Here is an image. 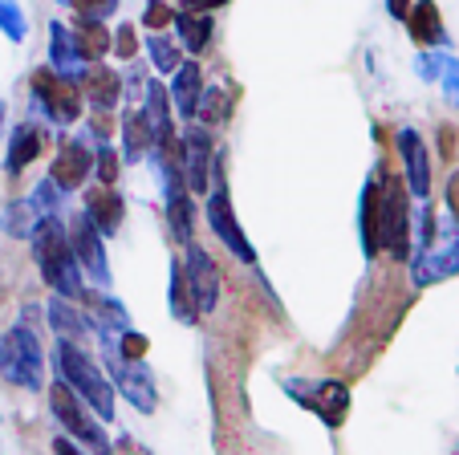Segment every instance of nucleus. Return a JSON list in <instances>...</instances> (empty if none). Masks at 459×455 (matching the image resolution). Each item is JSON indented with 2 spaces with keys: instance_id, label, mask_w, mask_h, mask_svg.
<instances>
[{
  "instance_id": "obj_19",
  "label": "nucleus",
  "mask_w": 459,
  "mask_h": 455,
  "mask_svg": "<svg viewBox=\"0 0 459 455\" xmlns=\"http://www.w3.org/2000/svg\"><path fill=\"white\" fill-rule=\"evenodd\" d=\"M49 66L57 69V74H65V78H74V82H78L82 69L90 66V61L82 57L78 41H74V29L61 25V21H53L49 25Z\"/></svg>"
},
{
  "instance_id": "obj_18",
  "label": "nucleus",
  "mask_w": 459,
  "mask_h": 455,
  "mask_svg": "<svg viewBox=\"0 0 459 455\" xmlns=\"http://www.w3.org/2000/svg\"><path fill=\"white\" fill-rule=\"evenodd\" d=\"M451 273H459V244H443V249H423L419 252V260L411 265V281H415V289H427V284L435 281H447Z\"/></svg>"
},
{
  "instance_id": "obj_17",
  "label": "nucleus",
  "mask_w": 459,
  "mask_h": 455,
  "mask_svg": "<svg viewBox=\"0 0 459 455\" xmlns=\"http://www.w3.org/2000/svg\"><path fill=\"white\" fill-rule=\"evenodd\" d=\"M139 110H143V118H147L155 143H175V122H171L175 106H171V94H167L163 82H147V94H143Z\"/></svg>"
},
{
  "instance_id": "obj_38",
  "label": "nucleus",
  "mask_w": 459,
  "mask_h": 455,
  "mask_svg": "<svg viewBox=\"0 0 459 455\" xmlns=\"http://www.w3.org/2000/svg\"><path fill=\"white\" fill-rule=\"evenodd\" d=\"M122 90H130V98H143L147 94V78H143V66L139 61H130L126 74H122Z\"/></svg>"
},
{
  "instance_id": "obj_15",
  "label": "nucleus",
  "mask_w": 459,
  "mask_h": 455,
  "mask_svg": "<svg viewBox=\"0 0 459 455\" xmlns=\"http://www.w3.org/2000/svg\"><path fill=\"white\" fill-rule=\"evenodd\" d=\"M399 155H403V167H407V188L419 199H427V191H431V155H427V143L415 130H399Z\"/></svg>"
},
{
  "instance_id": "obj_3",
  "label": "nucleus",
  "mask_w": 459,
  "mask_h": 455,
  "mask_svg": "<svg viewBox=\"0 0 459 455\" xmlns=\"http://www.w3.org/2000/svg\"><path fill=\"white\" fill-rule=\"evenodd\" d=\"M94 334H98V342H102L106 378H110V382H114V390H118V395L126 398V403L134 407V411L151 415V411H155V407H159V390H155V378H151L147 362L130 358V354L118 346V337H122V334H114V329L94 326Z\"/></svg>"
},
{
  "instance_id": "obj_45",
  "label": "nucleus",
  "mask_w": 459,
  "mask_h": 455,
  "mask_svg": "<svg viewBox=\"0 0 459 455\" xmlns=\"http://www.w3.org/2000/svg\"><path fill=\"white\" fill-rule=\"evenodd\" d=\"M4 114H9V106L0 102V138H4Z\"/></svg>"
},
{
  "instance_id": "obj_44",
  "label": "nucleus",
  "mask_w": 459,
  "mask_h": 455,
  "mask_svg": "<svg viewBox=\"0 0 459 455\" xmlns=\"http://www.w3.org/2000/svg\"><path fill=\"white\" fill-rule=\"evenodd\" d=\"M386 9H390V17L394 21H403L407 17V9H411V0H386Z\"/></svg>"
},
{
  "instance_id": "obj_33",
  "label": "nucleus",
  "mask_w": 459,
  "mask_h": 455,
  "mask_svg": "<svg viewBox=\"0 0 459 455\" xmlns=\"http://www.w3.org/2000/svg\"><path fill=\"white\" fill-rule=\"evenodd\" d=\"M0 33L9 37L13 45H21V41H25V33H29V21H25V13H21V4H17V0H0Z\"/></svg>"
},
{
  "instance_id": "obj_8",
  "label": "nucleus",
  "mask_w": 459,
  "mask_h": 455,
  "mask_svg": "<svg viewBox=\"0 0 459 455\" xmlns=\"http://www.w3.org/2000/svg\"><path fill=\"white\" fill-rule=\"evenodd\" d=\"M49 411H53V419L65 427V435H70L74 443H86V447H94L98 455H110V435H106V427H98L94 411H90L61 378L49 387Z\"/></svg>"
},
{
  "instance_id": "obj_37",
  "label": "nucleus",
  "mask_w": 459,
  "mask_h": 455,
  "mask_svg": "<svg viewBox=\"0 0 459 455\" xmlns=\"http://www.w3.org/2000/svg\"><path fill=\"white\" fill-rule=\"evenodd\" d=\"M110 49L118 53L122 61H134V49H139V29H134V25H122L118 33H114Z\"/></svg>"
},
{
  "instance_id": "obj_24",
  "label": "nucleus",
  "mask_w": 459,
  "mask_h": 455,
  "mask_svg": "<svg viewBox=\"0 0 459 455\" xmlns=\"http://www.w3.org/2000/svg\"><path fill=\"white\" fill-rule=\"evenodd\" d=\"M403 21H407L411 37H415L419 45H443L447 41V29H443V17H439V9H435V0H415Z\"/></svg>"
},
{
  "instance_id": "obj_1",
  "label": "nucleus",
  "mask_w": 459,
  "mask_h": 455,
  "mask_svg": "<svg viewBox=\"0 0 459 455\" xmlns=\"http://www.w3.org/2000/svg\"><path fill=\"white\" fill-rule=\"evenodd\" d=\"M29 236H33V257L37 268H41V281L65 301L86 297V273H82L78 257L70 249V232H65L61 215H41Z\"/></svg>"
},
{
  "instance_id": "obj_23",
  "label": "nucleus",
  "mask_w": 459,
  "mask_h": 455,
  "mask_svg": "<svg viewBox=\"0 0 459 455\" xmlns=\"http://www.w3.org/2000/svg\"><path fill=\"white\" fill-rule=\"evenodd\" d=\"M45 318H49V326L57 329V337H70V342H78V346H86L90 329H94V321H90L86 313H82L74 301H65V297H53L49 310H45Z\"/></svg>"
},
{
  "instance_id": "obj_9",
  "label": "nucleus",
  "mask_w": 459,
  "mask_h": 455,
  "mask_svg": "<svg viewBox=\"0 0 459 455\" xmlns=\"http://www.w3.org/2000/svg\"><path fill=\"white\" fill-rule=\"evenodd\" d=\"M289 398L305 411H313L325 427H342L350 415V390L338 378H289L285 382Z\"/></svg>"
},
{
  "instance_id": "obj_43",
  "label": "nucleus",
  "mask_w": 459,
  "mask_h": 455,
  "mask_svg": "<svg viewBox=\"0 0 459 455\" xmlns=\"http://www.w3.org/2000/svg\"><path fill=\"white\" fill-rule=\"evenodd\" d=\"M183 4H187V13H212L220 4H228V0H183Z\"/></svg>"
},
{
  "instance_id": "obj_25",
  "label": "nucleus",
  "mask_w": 459,
  "mask_h": 455,
  "mask_svg": "<svg viewBox=\"0 0 459 455\" xmlns=\"http://www.w3.org/2000/svg\"><path fill=\"white\" fill-rule=\"evenodd\" d=\"M175 37H179V45L187 53H204L212 45V33H216V25H212L208 13H175Z\"/></svg>"
},
{
  "instance_id": "obj_34",
  "label": "nucleus",
  "mask_w": 459,
  "mask_h": 455,
  "mask_svg": "<svg viewBox=\"0 0 459 455\" xmlns=\"http://www.w3.org/2000/svg\"><path fill=\"white\" fill-rule=\"evenodd\" d=\"M98 151H94V175H98V183H106V188H114L118 183V151H114L110 143H94Z\"/></svg>"
},
{
  "instance_id": "obj_32",
  "label": "nucleus",
  "mask_w": 459,
  "mask_h": 455,
  "mask_svg": "<svg viewBox=\"0 0 459 455\" xmlns=\"http://www.w3.org/2000/svg\"><path fill=\"white\" fill-rule=\"evenodd\" d=\"M147 49H151V61H155V69H159V74H175V69L183 66V57H179V45H175V41H167L163 33L147 37Z\"/></svg>"
},
{
  "instance_id": "obj_30",
  "label": "nucleus",
  "mask_w": 459,
  "mask_h": 455,
  "mask_svg": "<svg viewBox=\"0 0 459 455\" xmlns=\"http://www.w3.org/2000/svg\"><path fill=\"white\" fill-rule=\"evenodd\" d=\"M61 204H65V191L53 179H41L33 188V196H29V207L37 212V220H41V215H61Z\"/></svg>"
},
{
  "instance_id": "obj_16",
  "label": "nucleus",
  "mask_w": 459,
  "mask_h": 455,
  "mask_svg": "<svg viewBox=\"0 0 459 455\" xmlns=\"http://www.w3.org/2000/svg\"><path fill=\"white\" fill-rule=\"evenodd\" d=\"M82 212L94 220V228H98L102 236H114V232L122 228V215H126V199H122L114 188L98 183V188L86 191V204H82Z\"/></svg>"
},
{
  "instance_id": "obj_42",
  "label": "nucleus",
  "mask_w": 459,
  "mask_h": 455,
  "mask_svg": "<svg viewBox=\"0 0 459 455\" xmlns=\"http://www.w3.org/2000/svg\"><path fill=\"white\" fill-rule=\"evenodd\" d=\"M447 207H451V215H455V223H459V171L451 175V183H447Z\"/></svg>"
},
{
  "instance_id": "obj_35",
  "label": "nucleus",
  "mask_w": 459,
  "mask_h": 455,
  "mask_svg": "<svg viewBox=\"0 0 459 455\" xmlns=\"http://www.w3.org/2000/svg\"><path fill=\"white\" fill-rule=\"evenodd\" d=\"M65 4H74V13L90 21H106L118 13V0H65Z\"/></svg>"
},
{
  "instance_id": "obj_2",
  "label": "nucleus",
  "mask_w": 459,
  "mask_h": 455,
  "mask_svg": "<svg viewBox=\"0 0 459 455\" xmlns=\"http://www.w3.org/2000/svg\"><path fill=\"white\" fill-rule=\"evenodd\" d=\"M53 370H57V378L90 411L102 415V423H114V395L118 390L106 378V370L86 354V346L70 342V337H57V346H53Z\"/></svg>"
},
{
  "instance_id": "obj_7",
  "label": "nucleus",
  "mask_w": 459,
  "mask_h": 455,
  "mask_svg": "<svg viewBox=\"0 0 459 455\" xmlns=\"http://www.w3.org/2000/svg\"><path fill=\"white\" fill-rule=\"evenodd\" d=\"M204 196H208V228L216 232V241L224 244L240 265H256V249L248 244V236H244L240 220H236V212H232V199H228L224 163H220V159H216V167H212V183Z\"/></svg>"
},
{
  "instance_id": "obj_29",
  "label": "nucleus",
  "mask_w": 459,
  "mask_h": 455,
  "mask_svg": "<svg viewBox=\"0 0 459 455\" xmlns=\"http://www.w3.org/2000/svg\"><path fill=\"white\" fill-rule=\"evenodd\" d=\"M167 301H171V313L179 321H200L195 318V310H191V297H187V281H183V260H171V293H167Z\"/></svg>"
},
{
  "instance_id": "obj_6",
  "label": "nucleus",
  "mask_w": 459,
  "mask_h": 455,
  "mask_svg": "<svg viewBox=\"0 0 459 455\" xmlns=\"http://www.w3.org/2000/svg\"><path fill=\"white\" fill-rule=\"evenodd\" d=\"M29 90H33V114L41 110L45 118L53 122V127H74V122L82 118V106H86V98H82L78 82L65 78V74H57L53 66L33 69Z\"/></svg>"
},
{
  "instance_id": "obj_20",
  "label": "nucleus",
  "mask_w": 459,
  "mask_h": 455,
  "mask_svg": "<svg viewBox=\"0 0 459 455\" xmlns=\"http://www.w3.org/2000/svg\"><path fill=\"white\" fill-rule=\"evenodd\" d=\"M45 151V130L37 122H21L17 130L9 135V155H4V171L21 175L37 155Z\"/></svg>"
},
{
  "instance_id": "obj_28",
  "label": "nucleus",
  "mask_w": 459,
  "mask_h": 455,
  "mask_svg": "<svg viewBox=\"0 0 459 455\" xmlns=\"http://www.w3.org/2000/svg\"><path fill=\"white\" fill-rule=\"evenodd\" d=\"M228 114H232V102H228L224 90L204 86V94H200V102H195V114H191V118L200 122V127H220V122H228Z\"/></svg>"
},
{
  "instance_id": "obj_21",
  "label": "nucleus",
  "mask_w": 459,
  "mask_h": 455,
  "mask_svg": "<svg viewBox=\"0 0 459 455\" xmlns=\"http://www.w3.org/2000/svg\"><path fill=\"white\" fill-rule=\"evenodd\" d=\"M171 106H175V114H183V118H191L195 114V102H200V94H204V69H200V61H183L179 69L171 74Z\"/></svg>"
},
{
  "instance_id": "obj_14",
  "label": "nucleus",
  "mask_w": 459,
  "mask_h": 455,
  "mask_svg": "<svg viewBox=\"0 0 459 455\" xmlns=\"http://www.w3.org/2000/svg\"><path fill=\"white\" fill-rule=\"evenodd\" d=\"M78 90H82V98H86L98 114H110L114 106L122 102V74H118V69H106L102 61H94V66L82 69Z\"/></svg>"
},
{
  "instance_id": "obj_41",
  "label": "nucleus",
  "mask_w": 459,
  "mask_h": 455,
  "mask_svg": "<svg viewBox=\"0 0 459 455\" xmlns=\"http://www.w3.org/2000/svg\"><path fill=\"white\" fill-rule=\"evenodd\" d=\"M53 455H86V451H82L70 435H57V439H53Z\"/></svg>"
},
{
  "instance_id": "obj_4",
  "label": "nucleus",
  "mask_w": 459,
  "mask_h": 455,
  "mask_svg": "<svg viewBox=\"0 0 459 455\" xmlns=\"http://www.w3.org/2000/svg\"><path fill=\"white\" fill-rule=\"evenodd\" d=\"M378 252L394 260L411 257V199L407 183L378 167Z\"/></svg>"
},
{
  "instance_id": "obj_22",
  "label": "nucleus",
  "mask_w": 459,
  "mask_h": 455,
  "mask_svg": "<svg viewBox=\"0 0 459 455\" xmlns=\"http://www.w3.org/2000/svg\"><path fill=\"white\" fill-rule=\"evenodd\" d=\"M358 236H362L366 260H378V171L362 183V207H358Z\"/></svg>"
},
{
  "instance_id": "obj_5",
  "label": "nucleus",
  "mask_w": 459,
  "mask_h": 455,
  "mask_svg": "<svg viewBox=\"0 0 459 455\" xmlns=\"http://www.w3.org/2000/svg\"><path fill=\"white\" fill-rule=\"evenodd\" d=\"M0 378L17 390H41L45 354L29 326H13L0 334Z\"/></svg>"
},
{
  "instance_id": "obj_40",
  "label": "nucleus",
  "mask_w": 459,
  "mask_h": 455,
  "mask_svg": "<svg viewBox=\"0 0 459 455\" xmlns=\"http://www.w3.org/2000/svg\"><path fill=\"white\" fill-rule=\"evenodd\" d=\"M443 61L439 57H435V53H423V57H419V78H427V82H435V78H439V74H443Z\"/></svg>"
},
{
  "instance_id": "obj_13",
  "label": "nucleus",
  "mask_w": 459,
  "mask_h": 455,
  "mask_svg": "<svg viewBox=\"0 0 459 455\" xmlns=\"http://www.w3.org/2000/svg\"><path fill=\"white\" fill-rule=\"evenodd\" d=\"M90 175H94V151H90V146L82 143V138H74V143H65V146L57 151L49 179L57 183V188L65 191V196H70V191H78L82 183L90 179Z\"/></svg>"
},
{
  "instance_id": "obj_12",
  "label": "nucleus",
  "mask_w": 459,
  "mask_h": 455,
  "mask_svg": "<svg viewBox=\"0 0 459 455\" xmlns=\"http://www.w3.org/2000/svg\"><path fill=\"white\" fill-rule=\"evenodd\" d=\"M70 249H74V257H78V265H82V273L86 276H94L102 289H110V260H106V236L94 228V220H90L86 212H74L70 215Z\"/></svg>"
},
{
  "instance_id": "obj_39",
  "label": "nucleus",
  "mask_w": 459,
  "mask_h": 455,
  "mask_svg": "<svg viewBox=\"0 0 459 455\" xmlns=\"http://www.w3.org/2000/svg\"><path fill=\"white\" fill-rule=\"evenodd\" d=\"M439 78H443V94H447V102L459 106V61H447Z\"/></svg>"
},
{
  "instance_id": "obj_26",
  "label": "nucleus",
  "mask_w": 459,
  "mask_h": 455,
  "mask_svg": "<svg viewBox=\"0 0 459 455\" xmlns=\"http://www.w3.org/2000/svg\"><path fill=\"white\" fill-rule=\"evenodd\" d=\"M151 146H155V138H151L147 118H143L139 106H130V110L122 114V155L134 163V159H147Z\"/></svg>"
},
{
  "instance_id": "obj_11",
  "label": "nucleus",
  "mask_w": 459,
  "mask_h": 455,
  "mask_svg": "<svg viewBox=\"0 0 459 455\" xmlns=\"http://www.w3.org/2000/svg\"><path fill=\"white\" fill-rule=\"evenodd\" d=\"M179 151V171H183V183H187L191 196H204L212 183V167H216V146H212V135L195 122V127L183 130V138L175 143Z\"/></svg>"
},
{
  "instance_id": "obj_10",
  "label": "nucleus",
  "mask_w": 459,
  "mask_h": 455,
  "mask_svg": "<svg viewBox=\"0 0 459 455\" xmlns=\"http://www.w3.org/2000/svg\"><path fill=\"white\" fill-rule=\"evenodd\" d=\"M183 249H187V257H183V281H187L191 310H195V318H208L220 305V268L212 260V252L200 249L195 241L183 244Z\"/></svg>"
},
{
  "instance_id": "obj_27",
  "label": "nucleus",
  "mask_w": 459,
  "mask_h": 455,
  "mask_svg": "<svg viewBox=\"0 0 459 455\" xmlns=\"http://www.w3.org/2000/svg\"><path fill=\"white\" fill-rule=\"evenodd\" d=\"M70 29H74V41H78L82 57H86L90 66H94V61H102L106 53H110V33H106V25H102V21L78 17Z\"/></svg>"
},
{
  "instance_id": "obj_36",
  "label": "nucleus",
  "mask_w": 459,
  "mask_h": 455,
  "mask_svg": "<svg viewBox=\"0 0 459 455\" xmlns=\"http://www.w3.org/2000/svg\"><path fill=\"white\" fill-rule=\"evenodd\" d=\"M175 4H163V0H151L147 13H143V29H151V33H159V29H167L175 21Z\"/></svg>"
},
{
  "instance_id": "obj_31",
  "label": "nucleus",
  "mask_w": 459,
  "mask_h": 455,
  "mask_svg": "<svg viewBox=\"0 0 459 455\" xmlns=\"http://www.w3.org/2000/svg\"><path fill=\"white\" fill-rule=\"evenodd\" d=\"M0 223H4V232L9 236H29L33 232V223H37V212L29 207V199H17V204H9L4 207V215H0Z\"/></svg>"
}]
</instances>
